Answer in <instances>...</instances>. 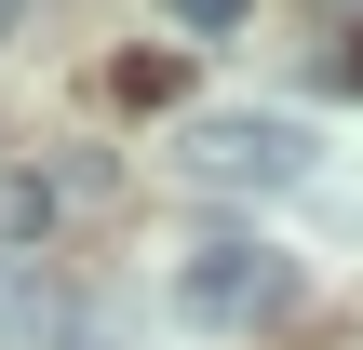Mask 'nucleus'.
<instances>
[{"mask_svg": "<svg viewBox=\"0 0 363 350\" xmlns=\"http://www.w3.org/2000/svg\"><path fill=\"white\" fill-rule=\"evenodd\" d=\"M189 175H202V189H229V202H269V189H296V175H310V135H296L283 108H216V121L189 135Z\"/></svg>", "mask_w": 363, "mask_h": 350, "instance_id": "obj_1", "label": "nucleus"}, {"mask_svg": "<svg viewBox=\"0 0 363 350\" xmlns=\"http://www.w3.org/2000/svg\"><path fill=\"white\" fill-rule=\"evenodd\" d=\"M175 310H189V324H269V310H283V256L242 243V229H216V243H189Z\"/></svg>", "mask_w": 363, "mask_h": 350, "instance_id": "obj_2", "label": "nucleus"}, {"mask_svg": "<svg viewBox=\"0 0 363 350\" xmlns=\"http://www.w3.org/2000/svg\"><path fill=\"white\" fill-rule=\"evenodd\" d=\"M0 337L13 350H67V297H54L27 256H0Z\"/></svg>", "mask_w": 363, "mask_h": 350, "instance_id": "obj_3", "label": "nucleus"}, {"mask_svg": "<svg viewBox=\"0 0 363 350\" xmlns=\"http://www.w3.org/2000/svg\"><path fill=\"white\" fill-rule=\"evenodd\" d=\"M40 216H54V189H40V175H0V243H27Z\"/></svg>", "mask_w": 363, "mask_h": 350, "instance_id": "obj_4", "label": "nucleus"}, {"mask_svg": "<svg viewBox=\"0 0 363 350\" xmlns=\"http://www.w3.org/2000/svg\"><path fill=\"white\" fill-rule=\"evenodd\" d=\"M162 13H175V27H202V40H229V27H242V0H162Z\"/></svg>", "mask_w": 363, "mask_h": 350, "instance_id": "obj_5", "label": "nucleus"}]
</instances>
